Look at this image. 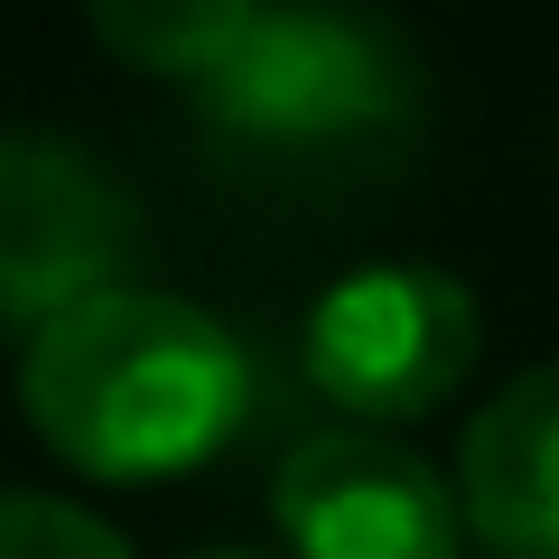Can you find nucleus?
<instances>
[{"instance_id": "0eeeda50", "label": "nucleus", "mask_w": 559, "mask_h": 559, "mask_svg": "<svg viewBox=\"0 0 559 559\" xmlns=\"http://www.w3.org/2000/svg\"><path fill=\"white\" fill-rule=\"evenodd\" d=\"M0 559H131V540L112 522H94L84 503L0 485Z\"/></svg>"}, {"instance_id": "6e6552de", "label": "nucleus", "mask_w": 559, "mask_h": 559, "mask_svg": "<svg viewBox=\"0 0 559 559\" xmlns=\"http://www.w3.org/2000/svg\"><path fill=\"white\" fill-rule=\"evenodd\" d=\"M197 559H261V550H197Z\"/></svg>"}, {"instance_id": "39448f33", "label": "nucleus", "mask_w": 559, "mask_h": 559, "mask_svg": "<svg viewBox=\"0 0 559 559\" xmlns=\"http://www.w3.org/2000/svg\"><path fill=\"white\" fill-rule=\"evenodd\" d=\"M271 522L289 559H466L457 485L382 429H318L280 457Z\"/></svg>"}, {"instance_id": "f257e3e1", "label": "nucleus", "mask_w": 559, "mask_h": 559, "mask_svg": "<svg viewBox=\"0 0 559 559\" xmlns=\"http://www.w3.org/2000/svg\"><path fill=\"white\" fill-rule=\"evenodd\" d=\"M20 411L75 476L168 485L215 466L252 419V355L234 326L168 289H103L38 326L20 355Z\"/></svg>"}, {"instance_id": "20e7f679", "label": "nucleus", "mask_w": 559, "mask_h": 559, "mask_svg": "<svg viewBox=\"0 0 559 559\" xmlns=\"http://www.w3.org/2000/svg\"><path fill=\"white\" fill-rule=\"evenodd\" d=\"M140 205L57 131H0V326L38 336L131 280Z\"/></svg>"}, {"instance_id": "f03ea898", "label": "nucleus", "mask_w": 559, "mask_h": 559, "mask_svg": "<svg viewBox=\"0 0 559 559\" xmlns=\"http://www.w3.org/2000/svg\"><path fill=\"white\" fill-rule=\"evenodd\" d=\"M215 140L252 150H345L392 140L419 112V47L364 10H234L224 57L187 84Z\"/></svg>"}, {"instance_id": "7ed1b4c3", "label": "nucleus", "mask_w": 559, "mask_h": 559, "mask_svg": "<svg viewBox=\"0 0 559 559\" xmlns=\"http://www.w3.org/2000/svg\"><path fill=\"white\" fill-rule=\"evenodd\" d=\"M476 345H485V318L457 271L364 261L308 308L299 364L364 429H401V419H429L439 401H457V382L476 373Z\"/></svg>"}, {"instance_id": "423d86ee", "label": "nucleus", "mask_w": 559, "mask_h": 559, "mask_svg": "<svg viewBox=\"0 0 559 559\" xmlns=\"http://www.w3.org/2000/svg\"><path fill=\"white\" fill-rule=\"evenodd\" d=\"M457 513L485 559H559V364L513 373L466 419Z\"/></svg>"}]
</instances>
